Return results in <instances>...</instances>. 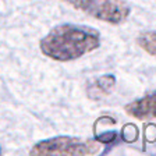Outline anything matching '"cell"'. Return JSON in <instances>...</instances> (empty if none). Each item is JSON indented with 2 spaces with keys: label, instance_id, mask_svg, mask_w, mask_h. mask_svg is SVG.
Instances as JSON below:
<instances>
[{
  "label": "cell",
  "instance_id": "3",
  "mask_svg": "<svg viewBox=\"0 0 156 156\" xmlns=\"http://www.w3.org/2000/svg\"><path fill=\"white\" fill-rule=\"evenodd\" d=\"M87 16L107 24H121L131 14L124 0H62Z\"/></svg>",
  "mask_w": 156,
  "mask_h": 156
},
{
  "label": "cell",
  "instance_id": "6",
  "mask_svg": "<svg viewBox=\"0 0 156 156\" xmlns=\"http://www.w3.org/2000/svg\"><path fill=\"white\" fill-rule=\"evenodd\" d=\"M136 43L148 55L156 57V31H144L136 36Z\"/></svg>",
  "mask_w": 156,
  "mask_h": 156
},
{
  "label": "cell",
  "instance_id": "7",
  "mask_svg": "<svg viewBox=\"0 0 156 156\" xmlns=\"http://www.w3.org/2000/svg\"><path fill=\"white\" fill-rule=\"evenodd\" d=\"M0 155H2V148H0Z\"/></svg>",
  "mask_w": 156,
  "mask_h": 156
},
{
  "label": "cell",
  "instance_id": "2",
  "mask_svg": "<svg viewBox=\"0 0 156 156\" xmlns=\"http://www.w3.org/2000/svg\"><path fill=\"white\" fill-rule=\"evenodd\" d=\"M99 144L96 141L82 140L75 136H53L49 140L39 141L32 146L29 155L32 156H84L95 155L99 151Z\"/></svg>",
  "mask_w": 156,
  "mask_h": 156
},
{
  "label": "cell",
  "instance_id": "1",
  "mask_svg": "<svg viewBox=\"0 0 156 156\" xmlns=\"http://www.w3.org/2000/svg\"><path fill=\"white\" fill-rule=\"evenodd\" d=\"M41 52L56 62H73L101 48V34L96 28L75 24H60L39 42Z\"/></svg>",
  "mask_w": 156,
  "mask_h": 156
},
{
  "label": "cell",
  "instance_id": "5",
  "mask_svg": "<svg viewBox=\"0 0 156 156\" xmlns=\"http://www.w3.org/2000/svg\"><path fill=\"white\" fill-rule=\"evenodd\" d=\"M116 85V77L113 74H105L96 77L88 82L87 85V96L92 101H99L113 91Z\"/></svg>",
  "mask_w": 156,
  "mask_h": 156
},
{
  "label": "cell",
  "instance_id": "4",
  "mask_svg": "<svg viewBox=\"0 0 156 156\" xmlns=\"http://www.w3.org/2000/svg\"><path fill=\"white\" fill-rule=\"evenodd\" d=\"M126 113L136 120H153L156 119V91L127 103Z\"/></svg>",
  "mask_w": 156,
  "mask_h": 156
}]
</instances>
